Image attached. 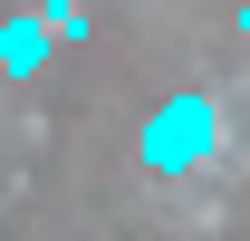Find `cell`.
Here are the masks:
<instances>
[{"mask_svg": "<svg viewBox=\"0 0 250 241\" xmlns=\"http://www.w3.org/2000/svg\"><path fill=\"white\" fill-rule=\"evenodd\" d=\"M221 116H212V96H164L154 116H145V135H135V154L154 164V174H192L202 154H212Z\"/></svg>", "mask_w": 250, "mask_h": 241, "instance_id": "obj_1", "label": "cell"}, {"mask_svg": "<svg viewBox=\"0 0 250 241\" xmlns=\"http://www.w3.org/2000/svg\"><path fill=\"white\" fill-rule=\"evenodd\" d=\"M48 10H20V20H0V77H29L39 58H48Z\"/></svg>", "mask_w": 250, "mask_h": 241, "instance_id": "obj_2", "label": "cell"}, {"mask_svg": "<svg viewBox=\"0 0 250 241\" xmlns=\"http://www.w3.org/2000/svg\"><path fill=\"white\" fill-rule=\"evenodd\" d=\"M241 29H250V10H241Z\"/></svg>", "mask_w": 250, "mask_h": 241, "instance_id": "obj_3", "label": "cell"}]
</instances>
